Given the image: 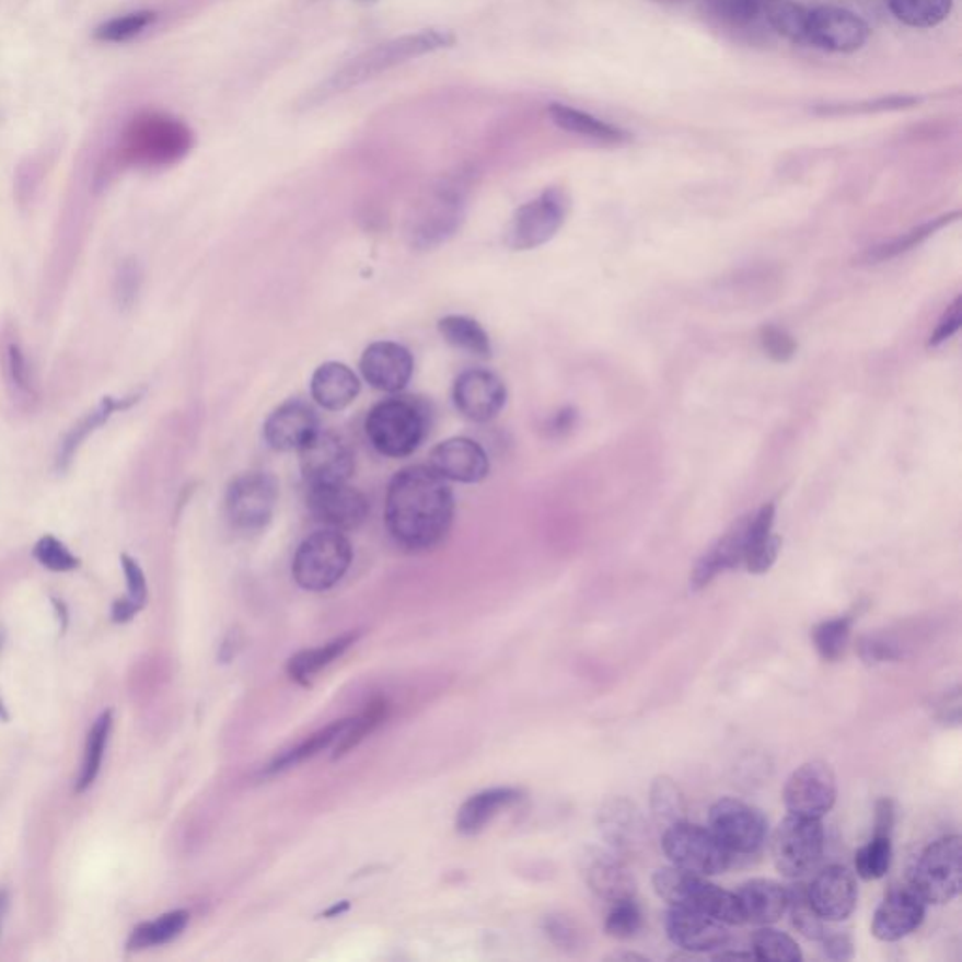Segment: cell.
<instances>
[{
	"instance_id": "cell-10",
	"label": "cell",
	"mask_w": 962,
	"mask_h": 962,
	"mask_svg": "<svg viewBox=\"0 0 962 962\" xmlns=\"http://www.w3.org/2000/svg\"><path fill=\"white\" fill-rule=\"evenodd\" d=\"M709 830L737 859L757 856L769 838L764 812L733 797H723L710 807Z\"/></svg>"
},
{
	"instance_id": "cell-26",
	"label": "cell",
	"mask_w": 962,
	"mask_h": 962,
	"mask_svg": "<svg viewBox=\"0 0 962 962\" xmlns=\"http://www.w3.org/2000/svg\"><path fill=\"white\" fill-rule=\"evenodd\" d=\"M141 395L143 393L136 392L130 393L127 397H104L100 401L96 408L86 412L85 416L78 424H73L68 429L67 434L60 440L57 453H55V472L57 474H65V472L70 471L73 459L80 452L81 445L85 444L86 439L93 437L94 432L98 431L100 427H104L109 419L114 418L117 412L130 410L134 405H138L141 401Z\"/></svg>"
},
{
	"instance_id": "cell-50",
	"label": "cell",
	"mask_w": 962,
	"mask_h": 962,
	"mask_svg": "<svg viewBox=\"0 0 962 962\" xmlns=\"http://www.w3.org/2000/svg\"><path fill=\"white\" fill-rule=\"evenodd\" d=\"M33 555L44 568L51 571H72L80 566L78 557L51 534H46L36 542Z\"/></svg>"
},
{
	"instance_id": "cell-3",
	"label": "cell",
	"mask_w": 962,
	"mask_h": 962,
	"mask_svg": "<svg viewBox=\"0 0 962 962\" xmlns=\"http://www.w3.org/2000/svg\"><path fill=\"white\" fill-rule=\"evenodd\" d=\"M193 132L166 114H141L128 123L115 149L123 166H164L188 153Z\"/></svg>"
},
{
	"instance_id": "cell-34",
	"label": "cell",
	"mask_w": 962,
	"mask_h": 962,
	"mask_svg": "<svg viewBox=\"0 0 962 962\" xmlns=\"http://www.w3.org/2000/svg\"><path fill=\"white\" fill-rule=\"evenodd\" d=\"M439 332L448 345L457 350L489 358L491 356V339L479 322L463 314H448L439 320Z\"/></svg>"
},
{
	"instance_id": "cell-15",
	"label": "cell",
	"mask_w": 962,
	"mask_h": 962,
	"mask_svg": "<svg viewBox=\"0 0 962 962\" xmlns=\"http://www.w3.org/2000/svg\"><path fill=\"white\" fill-rule=\"evenodd\" d=\"M306 508L326 529L353 531L363 524L371 505L363 492L346 484L306 485Z\"/></svg>"
},
{
	"instance_id": "cell-14",
	"label": "cell",
	"mask_w": 962,
	"mask_h": 962,
	"mask_svg": "<svg viewBox=\"0 0 962 962\" xmlns=\"http://www.w3.org/2000/svg\"><path fill=\"white\" fill-rule=\"evenodd\" d=\"M299 466L306 485L346 484L356 471V455L343 437L318 429L299 450Z\"/></svg>"
},
{
	"instance_id": "cell-61",
	"label": "cell",
	"mask_w": 962,
	"mask_h": 962,
	"mask_svg": "<svg viewBox=\"0 0 962 962\" xmlns=\"http://www.w3.org/2000/svg\"><path fill=\"white\" fill-rule=\"evenodd\" d=\"M607 961L645 962V961H649V959H647V957L639 955V953H631V951H618V953H613V955L607 957Z\"/></svg>"
},
{
	"instance_id": "cell-6",
	"label": "cell",
	"mask_w": 962,
	"mask_h": 962,
	"mask_svg": "<svg viewBox=\"0 0 962 962\" xmlns=\"http://www.w3.org/2000/svg\"><path fill=\"white\" fill-rule=\"evenodd\" d=\"M352 558V544L345 532L324 526L299 545L293 557V579L305 591H329L345 578Z\"/></svg>"
},
{
	"instance_id": "cell-7",
	"label": "cell",
	"mask_w": 962,
	"mask_h": 962,
	"mask_svg": "<svg viewBox=\"0 0 962 962\" xmlns=\"http://www.w3.org/2000/svg\"><path fill=\"white\" fill-rule=\"evenodd\" d=\"M825 851L822 820L788 814L770 836V857L783 877L799 880L818 869Z\"/></svg>"
},
{
	"instance_id": "cell-60",
	"label": "cell",
	"mask_w": 962,
	"mask_h": 962,
	"mask_svg": "<svg viewBox=\"0 0 962 962\" xmlns=\"http://www.w3.org/2000/svg\"><path fill=\"white\" fill-rule=\"evenodd\" d=\"M140 605L132 602L130 598L127 600H117L114 604V621L115 623H127L130 618L140 611Z\"/></svg>"
},
{
	"instance_id": "cell-51",
	"label": "cell",
	"mask_w": 962,
	"mask_h": 962,
	"mask_svg": "<svg viewBox=\"0 0 962 962\" xmlns=\"http://www.w3.org/2000/svg\"><path fill=\"white\" fill-rule=\"evenodd\" d=\"M141 282H143V273L141 266L136 258H125L120 262L115 273V299L120 309H132L134 303L138 301L140 295Z\"/></svg>"
},
{
	"instance_id": "cell-16",
	"label": "cell",
	"mask_w": 962,
	"mask_h": 962,
	"mask_svg": "<svg viewBox=\"0 0 962 962\" xmlns=\"http://www.w3.org/2000/svg\"><path fill=\"white\" fill-rule=\"evenodd\" d=\"M869 34V25L843 8H816L807 15L804 38L827 51L854 54L867 44Z\"/></svg>"
},
{
	"instance_id": "cell-35",
	"label": "cell",
	"mask_w": 962,
	"mask_h": 962,
	"mask_svg": "<svg viewBox=\"0 0 962 962\" xmlns=\"http://www.w3.org/2000/svg\"><path fill=\"white\" fill-rule=\"evenodd\" d=\"M649 804H651L652 820L660 830H668L671 825L686 822V799L679 784L668 775H658L651 784L649 791Z\"/></svg>"
},
{
	"instance_id": "cell-8",
	"label": "cell",
	"mask_w": 962,
	"mask_h": 962,
	"mask_svg": "<svg viewBox=\"0 0 962 962\" xmlns=\"http://www.w3.org/2000/svg\"><path fill=\"white\" fill-rule=\"evenodd\" d=\"M909 888L927 904H948L961 891V836L930 843L909 869Z\"/></svg>"
},
{
	"instance_id": "cell-52",
	"label": "cell",
	"mask_w": 962,
	"mask_h": 962,
	"mask_svg": "<svg viewBox=\"0 0 962 962\" xmlns=\"http://www.w3.org/2000/svg\"><path fill=\"white\" fill-rule=\"evenodd\" d=\"M857 651L867 664H883V662H893V660L903 657V651L899 649L896 641L883 636L861 637L859 645H857Z\"/></svg>"
},
{
	"instance_id": "cell-43",
	"label": "cell",
	"mask_w": 962,
	"mask_h": 962,
	"mask_svg": "<svg viewBox=\"0 0 962 962\" xmlns=\"http://www.w3.org/2000/svg\"><path fill=\"white\" fill-rule=\"evenodd\" d=\"M109 730H112V710L104 712V715L94 722L91 731H89L85 744V756H83L80 778H78V784H76V791H78V793L85 791L86 788L94 783V778L98 777L100 765H102V757H104V751H106Z\"/></svg>"
},
{
	"instance_id": "cell-9",
	"label": "cell",
	"mask_w": 962,
	"mask_h": 962,
	"mask_svg": "<svg viewBox=\"0 0 962 962\" xmlns=\"http://www.w3.org/2000/svg\"><path fill=\"white\" fill-rule=\"evenodd\" d=\"M662 849L671 865L699 877H718L735 864V857L723 848L712 831L691 822L668 827L662 835Z\"/></svg>"
},
{
	"instance_id": "cell-58",
	"label": "cell",
	"mask_w": 962,
	"mask_h": 962,
	"mask_svg": "<svg viewBox=\"0 0 962 962\" xmlns=\"http://www.w3.org/2000/svg\"><path fill=\"white\" fill-rule=\"evenodd\" d=\"M722 14L735 23L762 20V0H722Z\"/></svg>"
},
{
	"instance_id": "cell-19",
	"label": "cell",
	"mask_w": 962,
	"mask_h": 962,
	"mask_svg": "<svg viewBox=\"0 0 962 962\" xmlns=\"http://www.w3.org/2000/svg\"><path fill=\"white\" fill-rule=\"evenodd\" d=\"M579 870L589 890L607 903H617L636 895V878L613 849L594 846L584 849L579 857Z\"/></svg>"
},
{
	"instance_id": "cell-13",
	"label": "cell",
	"mask_w": 962,
	"mask_h": 962,
	"mask_svg": "<svg viewBox=\"0 0 962 962\" xmlns=\"http://www.w3.org/2000/svg\"><path fill=\"white\" fill-rule=\"evenodd\" d=\"M783 799L790 814L822 820L836 803L835 770L822 760L799 765L786 780Z\"/></svg>"
},
{
	"instance_id": "cell-59",
	"label": "cell",
	"mask_w": 962,
	"mask_h": 962,
	"mask_svg": "<svg viewBox=\"0 0 962 962\" xmlns=\"http://www.w3.org/2000/svg\"><path fill=\"white\" fill-rule=\"evenodd\" d=\"M896 823V804L891 797L878 799L874 807V835L893 836Z\"/></svg>"
},
{
	"instance_id": "cell-46",
	"label": "cell",
	"mask_w": 962,
	"mask_h": 962,
	"mask_svg": "<svg viewBox=\"0 0 962 962\" xmlns=\"http://www.w3.org/2000/svg\"><path fill=\"white\" fill-rule=\"evenodd\" d=\"M893 861L891 836L872 835L869 843L856 851L857 877L867 882L880 880L888 874Z\"/></svg>"
},
{
	"instance_id": "cell-29",
	"label": "cell",
	"mask_w": 962,
	"mask_h": 962,
	"mask_svg": "<svg viewBox=\"0 0 962 962\" xmlns=\"http://www.w3.org/2000/svg\"><path fill=\"white\" fill-rule=\"evenodd\" d=\"M359 392L361 384L356 372L339 361H327L312 374V398L326 410H345L358 398Z\"/></svg>"
},
{
	"instance_id": "cell-42",
	"label": "cell",
	"mask_w": 962,
	"mask_h": 962,
	"mask_svg": "<svg viewBox=\"0 0 962 962\" xmlns=\"http://www.w3.org/2000/svg\"><path fill=\"white\" fill-rule=\"evenodd\" d=\"M157 18L159 15L153 10H136V12L117 15V18H112L96 27L94 40L104 42V44H127L153 27Z\"/></svg>"
},
{
	"instance_id": "cell-21",
	"label": "cell",
	"mask_w": 962,
	"mask_h": 962,
	"mask_svg": "<svg viewBox=\"0 0 962 962\" xmlns=\"http://www.w3.org/2000/svg\"><path fill=\"white\" fill-rule=\"evenodd\" d=\"M359 371L367 384L379 392H403L414 374V358L406 346L380 340L366 348Z\"/></svg>"
},
{
	"instance_id": "cell-57",
	"label": "cell",
	"mask_w": 962,
	"mask_h": 962,
	"mask_svg": "<svg viewBox=\"0 0 962 962\" xmlns=\"http://www.w3.org/2000/svg\"><path fill=\"white\" fill-rule=\"evenodd\" d=\"M962 326V298H957L955 303L949 306L946 316L940 320L936 332L930 335L929 346H938L951 339Z\"/></svg>"
},
{
	"instance_id": "cell-33",
	"label": "cell",
	"mask_w": 962,
	"mask_h": 962,
	"mask_svg": "<svg viewBox=\"0 0 962 962\" xmlns=\"http://www.w3.org/2000/svg\"><path fill=\"white\" fill-rule=\"evenodd\" d=\"M549 117L557 127L563 128L566 132L579 134L589 140L600 141V143H623L628 140V134H624L618 128L611 127L604 120L596 119L592 115L573 109V107L563 106V104H552L549 106Z\"/></svg>"
},
{
	"instance_id": "cell-5",
	"label": "cell",
	"mask_w": 962,
	"mask_h": 962,
	"mask_svg": "<svg viewBox=\"0 0 962 962\" xmlns=\"http://www.w3.org/2000/svg\"><path fill=\"white\" fill-rule=\"evenodd\" d=\"M652 888L670 906L697 909L726 925H744L735 891L723 890L707 877L671 865L654 872Z\"/></svg>"
},
{
	"instance_id": "cell-20",
	"label": "cell",
	"mask_w": 962,
	"mask_h": 962,
	"mask_svg": "<svg viewBox=\"0 0 962 962\" xmlns=\"http://www.w3.org/2000/svg\"><path fill=\"white\" fill-rule=\"evenodd\" d=\"M807 893L812 908L827 923L848 919L856 909L859 896L854 872L843 865H830L820 870L807 885Z\"/></svg>"
},
{
	"instance_id": "cell-48",
	"label": "cell",
	"mask_w": 962,
	"mask_h": 962,
	"mask_svg": "<svg viewBox=\"0 0 962 962\" xmlns=\"http://www.w3.org/2000/svg\"><path fill=\"white\" fill-rule=\"evenodd\" d=\"M641 927H644V912H641V906L634 901V896L611 903L604 925L607 936L615 938V940H630L641 930Z\"/></svg>"
},
{
	"instance_id": "cell-23",
	"label": "cell",
	"mask_w": 962,
	"mask_h": 962,
	"mask_svg": "<svg viewBox=\"0 0 962 962\" xmlns=\"http://www.w3.org/2000/svg\"><path fill=\"white\" fill-rule=\"evenodd\" d=\"M927 903L912 888H896L883 896L872 917V935L880 942H899L922 927Z\"/></svg>"
},
{
	"instance_id": "cell-17",
	"label": "cell",
	"mask_w": 962,
	"mask_h": 962,
	"mask_svg": "<svg viewBox=\"0 0 962 962\" xmlns=\"http://www.w3.org/2000/svg\"><path fill=\"white\" fill-rule=\"evenodd\" d=\"M508 398L506 385L497 374L485 369H471L453 384V403L461 416L474 424H487L502 412Z\"/></svg>"
},
{
	"instance_id": "cell-4",
	"label": "cell",
	"mask_w": 962,
	"mask_h": 962,
	"mask_svg": "<svg viewBox=\"0 0 962 962\" xmlns=\"http://www.w3.org/2000/svg\"><path fill=\"white\" fill-rule=\"evenodd\" d=\"M427 431L429 410L418 398H385L372 406L366 419L367 439L385 457H408L421 445Z\"/></svg>"
},
{
	"instance_id": "cell-39",
	"label": "cell",
	"mask_w": 962,
	"mask_h": 962,
	"mask_svg": "<svg viewBox=\"0 0 962 962\" xmlns=\"http://www.w3.org/2000/svg\"><path fill=\"white\" fill-rule=\"evenodd\" d=\"M188 919L190 916L186 909H175V912L160 916L157 922L141 923L138 929H134L132 936L128 940V949L153 948V946L172 942L186 929Z\"/></svg>"
},
{
	"instance_id": "cell-1",
	"label": "cell",
	"mask_w": 962,
	"mask_h": 962,
	"mask_svg": "<svg viewBox=\"0 0 962 962\" xmlns=\"http://www.w3.org/2000/svg\"><path fill=\"white\" fill-rule=\"evenodd\" d=\"M455 515V497L448 479L431 466H406L393 476L385 492V526L406 552H429L444 542Z\"/></svg>"
},
{
	"instance_id": "cell-44",
	"label": "cell",
	"mask_w": 962,
	"mask_h": 962,
	"mask_svg": "<svg viewBox=\"0 0 962 962\" xmlns=\"http://www.w3.org/2000/svg\"><path fill=\"white\" fill-rule=\"evenodd\" d=\"M957 219H959V212L946 215V217H940V219L930 220L927 224H923V227L916 228V230L906 233L901 240L891 241V243H885V245L870 248V251H867V253H865L859 259H861L864 264H880V262H885V259L895 258L899 254L909 251L912 246L919 245V243H923L927 237H930L932 233L938 232L940 228L948 227V224H951V222Z\"/></svg>"
},
{
	"instance_id": "cell-55",
	"label": "cell",
	"mask_w": 962,
	"mask_h": 962,
	"mask_svg": "<svg viewBox=\"0 0 962 962\" xmlns=\"http://www.w3.org/2000/svg\"><path fill=\"white\" fill-rule=\"evenodd\" d=\"M820 943H822L823 953L831 961H851L856 955L851 936L843 930H827V935L823 936Z\"/></svg>"
},
{
	"instance_id": "cell-25",
	"label": "cell",
	"mask_w": 962,
	"mask_h": 962,
	"mask_svg": "<svg viewBox=\"0 0 962 962\" xmlns=\"http://www.w3.org/2000/svg\"><path fill=\"white\" fill-rule=\"evenodd\" d=\"M318 429V416L312 406L292 398L266 419L264 439L275 452H299Z\"/></svg>"
},
{
	"instance_id": "cell-45",
	"label": "cell",
	"mask_w": 962,
	"mask_h": 962,
	"mask_svg": "<svg viewBox=\"0 0 962 962\" xmlns=\"http://www.w3.org/2000/svg\"><path fill=\"white\" fill-rule=\"evenodd\" d=\"M790 893V903H788V912L791 914V923L807 940L820 942L823 936L827 935V922L818 916L816 909L812 908L807 893L804 883H797L788 890Z\"/></svg>"
},
{
	"instance_id": "cell-36",
	"label": "cell",
	"mask_w": 962,
	"mask_h": 962,
	"mask_svg": "<svg viewBox=\"0 0 962 962\" xmlns=\"http://www.w3.org/2000/svg\"><path fill=\"white\" fill-rule=\"evenodd\" d=\"M856 611H849L841 617L822 621L812 628L810 637H812V644L816 647L818 654L822 657V660L836 662L844 657L849 637H851V628L856 623Z\"/></svg>"
},
{
	"instance_id": "cell-18",
	"label": "cell",
	"mask_w": 962,
	"mask_h": 962,
	"mask_svg": "<svg viewBox=\"0 0 962 962\" xmlns=\"http://www.w3.org/2000/svg\"><path fill=\"white\" fill-rule=\"evenodd\" d=\"M665 932L681 951L715 953L730 943L728 925L697 909L670 906L665 914Z\"/></svg>"
},
{
	"instance_id": "cell-11",
	"label": "cell",
	"mask_w": 962,
	"mask_h": 962,
	"mask_svg": "<svg viewBox=\"0 0 962 962\" xmlns=\"http://www.w3.org/2000/svg\"><path fill=\"white\" fill-rule=\"evenodd\" d=\"M279 484L267 472H245L228 485L224 510L235 531L254 534L271 523Z\"/></svg>"
},
{
	"instance_id": "cell-62",
	"label": "cell",
	"mask_w": 962,
	"mask_h": 962,
	"mask_svg": "<svg viewBox=\"0 0 962 962\" xmlns=\"http://www.w3.org/2000/svg\"><path fill=\"white\" fill-rule=\"evenodd\" d=\"M8 912V893L4 890H0V932H2V923H4V917H7Z\"/></svg>"
},
{
	"instance_id": "cell-27",
	"label": "cell",
	"mask_w": 962,
	"mask_h": 962,
	"mask_svg": "<svg viewBox=\"0 0 962 962\" xmlns=\"http://www.w3.org/2000/svg\"><path fill=\"white\" fill-rule=\"evenodd\" d=\"M751 515L741 518L730 531L718 540L717 544L705 552L704 557L697 560L691 576L692 591H704L707 584L712 583L722 571L735 570L743 565L744 547H746V532H749Z\"/></svg>"
},
{
	"instance_id": "cell-40",
	"label": "cell",
	"mask_w": 962,
	"mask_h": 962,
	"mask_svg": "<svg viewBox=\"0 0 962 962\" xmlns=\"http://www.w3.org/2000/svg\"><path fill=\"white\" fill-rule=\"evenodd\" d=\"M752 955L756 961L799 962L803 953L799 943L783 930L764 925L752 936Z\"/></svg>"
},
{
	"instance_id": "cell-37",
	"label": "cell",
	"mask_w": 962,
	"mask_h": 962,
	"mask_svg": "<svg viewBox=\"0 0 962 962\" xmlns=\"http://www.w3.org/2000/svg\"><path fill=\"white\" fill-rule=\"evenodd\" d=\"M348 723H350V718L329 723L327 728L309 737L306 741L298 744L292 751L285 752L282 756L277 757L269 765V773H280V770L290 769L293 765L303 764L306 760L318 756L320 752L327 751L329 746H335L340 737H343V733H345L346 728H348Z\"/></svg>"
},
{
	"instance_id": "cell-54",
	"label": "cell",
	"mask_w": 962,
	"mask_h": 962,
	"mask_svg": "<svg viewBox=\"0 0 962 962\" xmlns=\"http://www.w3.org/2000/svg\"><path fill=\"white\" fill-rule=\"evenodd\" d=\"M545 930H547V935L552 936L553 942L557 943L558 948L573 951V949L583 946V930L579 929L578 925L570 922L568 917L553 916L552 919H547Z\"/></svg>"
},
{
	"instance_id": "cell-28",
	"label": "cell",
	"mask_w": 962,
	"mask_h": 962,
	"mask_svg": "<svg viewBox=\"0 0 962 962\" xmlns=\"http://www.w3.org/2000/svg\"><path fill=\"white\" fill-rule=\"evenodd\" d=\"M735 895L743 912L744 923H752L757 927L780 922L788 912V903H790L788 888L767 878H754L741 883L737 888Z\"/></svg>"
},
{
	"instance_id": "cell-24",
	"label": "cell",
	"mask_w": 962,
	"mask_h": 962,
	"mask_svg": "<svg viewBox=\"0 0 962 962\" xmlns=\"http://www.w3.org/2000/svg\"><path fill=\"white\" fill-rule=\"evenodd\" d=\"M431 468L448 482L479 484L489 476L491 463L476 440L457 437L434 445Z\"/></svg>"
},
{
	"instance_id": "cell-2",
	"label": "cell",
	"mask_w": 962,
	"mask_h": 962,
	"mask_svg": "<svg viewBox=\"0 0 962 962\" xmlns=\"http://www.w3.org/2000/svg\"><path fill=\"white\" fill-rule=\"evenodd\" d=\"M453 36L439 28H425L419 33L405 34L395 40L384 42L379 46L367 49L366 54L358 55L356 59L346 62L333 73L332 78L316 91L318 98H327L333 94L345 93L352 86L361 85L366 81L376 78L382 72H387L398 65H405L408 60L418 59L424 55L439 51L453 44Z\"/></svg>"
},
{
	"instance_id": "cell-47",
	"label": "cell",
	"mask_w": 962,
	"mask_h": 962,
	"mask_svg": "<svg viewBox=\"0 0 962 962\" xmlns=\"http://www.w3.org/2000/svg\"><path fill=\"white\" fill-rule=\"evenodd\" d=\"M385 717H387V705L385 702H376V704L369 705L359 717L350 718L348 728L335 744V757L343 756L346 752L356 749L367 735H371L372 731L384 722Z\"/></svg>"
},
{
	"instance_id": "cell-41",
	"label": "cell",
	"mask_w": 962,
	"mask_h": 962,
	"mask_svg": "<svg viewBox=\"0 0 962 962\" xmlns=\"http://www.w3.org/2000/svg\"><path fill=\"white\" fill-rule=\"evenodd\" d=\"M951 0H890V10L904 25L917 28L935 27L951 12Z\"/></svg>"
},
{
	"instance_id": "cell-38",
	"label": "cell",
	"mask_w": 962,
	"mask_h": 962,
	"mask_svg": "<svg viewBox=\"0 0 962 962\" xmlns=\"http://www.w3.org/2000/svg\"><path fill=\"white\" fill-rule=\"evenodd\" d=\"M807 15L809 12L793 0H762V20L773 31L791 42H807Z\"/></svg>"
},
{
	"instance_id": "cell-12",
	"label": "cell",
	"mask_w": 962,
	"mask_h": 962,
	"mask_svg": "<svg viewBox=\"0 0 962 962\" xmlns=\"http://www.w3.org/2000/svg\"><path fill=\"white\" fill-rule=\"evenodd\" d=\"M568 215V199L565 194L552 188L529 204L519 207L510 230L506 235V245L513 251H532L545 245L557 235L565 224Z\"/></svg>"
},
{
	"instance_id": "cell-30",
	"label": "cell",
	"mask_w": 962,
	"mask_h": 962,
	"mask_svg": "<svg viewBox=\"0 0 962 962\" xmlns=\"http://www.w3.org/2000/svg\"><path fill=\"white\" fill-rule=\"evenodd\" d=\"M775 523V505H764L756 515H751L749 532H746V547H744L743 565L754 576H762L769 571L777 563L778 553L783 547V538L773 534Z\"/></svg>"
},
{
	"instance_id": "cell-31",
	"label": "cell",
	"mask_w": 962,
	"mask_h": 962,
	"mask_svg": "<svg viewBox=\"0 0 962 962\" xmlns=\"http://www.w3.org/2000/svg\"><path fill=\"white\" fill-rule=\"evenodd\" d=\"M523 799V793L515 788H492L478 796H472L457 812V831L463 835H476L485 830V825L495 818L511 809Z\"/></svg>"
},
{
	"instance_id": "cell-53",
	"label": "cell",
	"mask_w": 962,
	"mask_h": 962,
	"mask_svg": "<svg viewBox=\"0 0 962 962\" xmlns=\"http://www.w3.org/2000/svg\"><path fill=\"white\" fill-rule=\"evenodd\" d=\"M762 345L767 356L778 363H786L796 356V340L778 327L767 326L762 329Z\"/></svg>"
},
{
	"instance_id": "cell-32",
	"label": "cell",
	"mask_w": 962,
	"mask_h": 962,
	"mask_svg": "<svg viewBox=\"0 0 962 962\" xmlns=\"http://www.w3.org/2000/svg\"><path fill=\"white\" fill-rule=\"evenodd\" d=\"M359 634H346V636L337 637L329 644L320 645L311 651H303L295 654L288 664V673L295 683L309 686L312 679L318 675L320 671L326 670L327 665H332L335 660H339L356 641Z\"/></svg>"
},
{
	"instance_id": "cell-56",
	"label": "cell",
	"mask_w": 962,
	"mask_h": 962,
	"mask_svg": "<svg viewBox=\"0 0 962 962\" xmlns=\"http://www.w3.org/2000/svg\"><path fill=\"white\" fill-rule=\"evenodd\" d=\"M120 566H123L125 578H127L128 598L143 607L147 602V581L140 565L125 553V555H120Z\"/></svg>"
},
{
	"instance_id": "cell-49",
	"label": "cell",
	"mask_w": 962,
	"mask_h": 962,
	"mask_svg": "<svg viewBox=\"0 0 962 962\" xmlns=\"http://www.w3.org/2000/svg\"><path fill=\"white\" fill-rule=\"evenodd\" d=\"M4 367H7L8 382L14 387L15 393L34 397L33 372L27 356L18 340H10L4 348Z\"/></svg>"
},
{
	"instance_id": "cell-63",
	"label": "cell",
	"mask_w": 962,
	"mask_h": 962,
	"mask_svg": "<svg viewBox=\"0 0 962 962\" xmlns=\"http://www.w3.org/2000/svg\"><path fill=\"white\" fill-rule=\"evenodd\" d=\"M0 718H8L7 709H4V705L0 702Z\"/></svg>"
},
{
	"instance_id": "cell-22",
	"label": "cell",
	"mask_w": 962,
	"mask_h": 962,
	"mask_svg": "<svg viewBox=\"0 0 962 962\" xmlns=\"http://www.w3.org/2000/svg\"><path fill=\"white\" fill-rule=\"evenodd\" d=\"M596 823L600 835L618 856L644 848L649 836L641 810L626 797L607 799L598 810Z\"/></svg>"
}]
</instances>
